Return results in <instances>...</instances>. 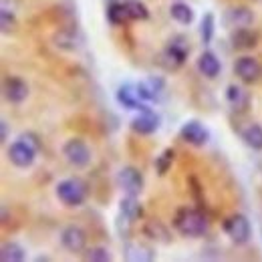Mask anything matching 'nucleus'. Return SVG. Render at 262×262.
<instances>
[{
    "label": "nucleus",
    "instance_id": "obj_18",
    "mask_svg": "<svg viewBox=\"0 0 262 262\" xmlns=\"http://www.w3.org/2000/svg\"><path fill=\"white\" fill-rule=\"evenodd\" d=\"M198 71L206 79H216L220 75V71H222V63L212 51H204L200 55V59H198Z\"/></svg>",
    "mask_w": 262,
    "mask_h": 262
},
{
    "label": "nucleus",
    "instance_id": "obj_13",
    "mask_svg": "<svg viewBox=\"0 0 262 262\" xmlns=\"http://www.w3.org/2000/svg\"><path fill=\"white\" fill-rule=\"evenodd\" d=\"M129 127L137 135H151V133L160 129V115L156 111H151L149 107H145V109L139 111L137 117L131 119Z\"/></svg>",
    "mask_w": 262,
    "mask_h": 262
},
{
    "label": "nucleus",
    "instance_id": "obj_2",
    "mask_svg": "<svg viewBox=\"0 0 262 262\" xmlns=\"http://www.w3.org/2000/svg\"><path fill=\"white\" fill-rule=\"evenodd\" d=\"M55 194H57V198L65 206L77 208V206H83L85 204V200L89 196V186L81 178H67V180H61L57 184Z\"/></svg>",
    "mask_w": 262,
    "mask_h": 262
},
{
    "label": "nucleus",
    "instance_id": "obj_17",
    "mask_svg": "<svg viewBox=\"0 0 262 262\" xmlns=\"http://www.w3.org/2000/svg\"><path fill=\"white\" fill-rule=\"evenodd\" d=\"M230 42H232V47L236 51H250V49L256 47L258 34L254 33L250 27H246V29H234L230 33Z\"/></svg>",
    "mask_w": 262,
    "mask_h": 262
},
{
    "label": "nucleus",
    "instance_id": "obj_14",
    "mask_svg": "<svg viewBox=\"0 0 262 262\" xmlns=\"http://www.w3.org/2000/svg\"><path fill=\"white\" fill-rule=\"evenodd\" d=\"M123 256L129 262H151L156 260V250L145 242H125Z\"/></svg>",
    "mask_w": 262,
    "mask_h": 262
},
{
    "label": "nucleus",
    "instance_id": "obj_9",
    "mask_svg": "<svg viewBox=\"0 0 262 262\" xmlns=\"http://www.w3.org/2000/svg\"><path fill=\"white\" fill-rule=\"evenodd\" d=\"M234 75H236L242 83L252 85V83H256V81L260 79L262 67L254 57L244 55V57H238V59H236V63H234Z\"/></svg>",
    "mask_w": 262,
    "mask_h": 262
},
{
    "label": "nucleus",
    "instance_id": "obj_34",
    "mask_svg": "<svg viewBox=\"0 0 262 262\" xmlns=\"http://www.w3.org/2000/svg\"><path fill=\"white\" fill-rule=\"evenodd\" d=\"M34 260H36V262H47V260H49V256H36Z\"/></svg>",
    "mask_w": 262,
    "mask_h": 262
},
{
    "label": "nucleus",
    "instance_id": "obj_10",
    "mask_svg": "<svg viewBox=\"0 0 262 262\" xmlns=\"http://www.w3.org/2000/svg\"><path fill=\"white\" fill-rule=\"evenodd\" d=\"M222 23H224V27L230 29V31H234V29H246V27H252L254 12L248 6H230L228 10L224 12V16H222Z\"/></svg>",
    "mask_w": 262,
    "mask_h": 262
},
{
    "label": "nucleus",
    "instance_id": "obj_24",
    "mask_svg": "<svg viewBox=\"0 0 262 262\" xmlns=\"http://www.w3.org/2000/svg\"><path fill=\"white\" fill-rule=\"evenodd\" d=\"M127 20H129V14H127L125 4L113 0V2L107 6V23L113 25V27H123Z\"/></svg>",
    "mask_w": 262,
    "mask_h": 262
},
{
    "label": "nucleus",
    "instance_id": "obj_19",
    "mask_svg": "<svg viewBox=\"0 0 262 262\" xmlns=\"http://www.w3.org/2000/svg\"><path fill=\"white\" fill-rule=\"evenodd\" d=\"M53 45H55L57 49H61V51H67V53L75 51V49L79 47L77 29H73V27H63V29H59L57 33L53 34Z\"/></svg>",
    "mask_w": 262,
    "mask_h": 262
},
{
    "label": "nucleus",
    "instance_id": "obj_28",
    "mask_svg": "<svg viewBox=\"0 0 262 262\" xmlns=\"http://www.w3.org/2000/svg\"><path fill=\"white\" fill-rule=\"evenodd\" d=\"M214 31H216V18L212 12H206L202 23H200V36H202V42L204 45H210L212 38H214Z\"/></svg>",
    "mask_w": 262,
    "mask_h": 262
},
{
    "label": "nucleus",
    "instance_id": "obj_21",
    "mask_svg": "<svg viewBox=\"0 0 262 262\" xmlns=\"http://www.w3.org/2000/svg\"><path fill=\"white\" fill-rule=\"evenodd\" d=\"M226 101H228L230 107L234 111L244 113L248 109V105H250V95H248V91H244L238 85H228V89H226Z\"/></svg>",
    "mask_w": 262,
    "mask_h": 262
},
{
    "label": "nucleus",
    "instance_id": "obj_5",
    "mask_svg": "<svg viewBox=\"0 0 262 262\" xmlns=\"http://www.w3.org/2000/svg\"><path fill=\"white\" fill-rule=\"evenodd\" d=\"M63 156L75 167H87L91 164V149L81 137H71L63 145Z\"/></svg>",
    "mask_w": 262,
    "mask_h": 262
},
{
    "label": "nucleus",
    "instance_id": "obj_3",
    "mask_svg": "<svg viewBox=\"0 0 262 262\" xmlns=\"http://www.w3.org/2000/svg\"><path fill=\"white\" fill-rule=\"evenodd\" d=\"M190 55V45H188V38L184 34H176L169 38V42L165 45V49L160 55V65L167 69V71H176L186 63Z\"/></svg>",
    "mask_w": 262,
    "mask_h": 262
},
{
    "label": "nucleus",
    "instance_id": "obj_7",
    "mask_svg": "<svg viewBox=\"0 0 262 262\" xmlns=\"http://www.w3.org/2000/svg\"><path fill=\"white\" fill-rule=\"evenodd\" d=\"M36 149H34L33 145H29L27 141H23L20 137L14 141V143H10V147H8V151H6V156H8V160H10V164L16 165V167H31L34 164V160H36Z\"/></svg>",
    "mask_w": 262,
    "mask_h": 262
},
{
    "label": "nucleus",
    "instance_id": "obj_6",
    "mask_svg": "<svg viewBox=\"0 0 262 262\" xmlns=\"http://www.w3.org/2000/svg\"><path fill=\"white\" fill-rule=\"evenodd\" d=\"M117 184L119 188L129 194V196H139L143 192V173L133 167V165H123L119 171H117Z\"/></svg>",
    "mask_w": 262,
    "mask_h": 262
},
{
    "label": "nucleus",
    "instance_id": "obj_31",
    "mask_svg": "<svg viewBox=\"0 0 262 262\" xmlns=\"http://www.w3.org/2000/svg\"><path fill=\"white\" fill-rule=\"evenodd\" d=\"M0 27H2V33L4 34L14 31V27H16V16H14L12 10H8V8H2V10H0Z\"/></svg>",
    "mask_w": 262,
    "mask_h": 262
},
{
    "label": "nucleus",
    "instance_id": "obj_8",
    "mask_svg": "<svg viewBox=\"0 0 262 262\" xmlns=\"http://www.w3.org/2000/svg\"><path fill=\"white\" fill-rule=\"evenodd\" d=\"M61 246L73 254H83L87 248V232L77 224H69L61 232Z\"/></svg>",
    "mask_w": 262,
    "mask_h": 262
},
{
    "label": "nucleus",
    "instance_id": "obj_26",
    "mask_svg": "<svg viewBox=\"0 0 262 262\" xmlns=\"http://www.w3.org/2000/svg\"><path fill=\"white\" fill-rule=\"evenodd\" d=\"M242 139L248 147L256 149V151H262V125L258 123H250L246 129L242 131Z\"/></svg>",
    "mask_w": 262,
    "mask_h": 262
},
{
    "label": "nucleus",
    "instance_id": "obj_29",
    "mask_svg": "<svg viewBox=\"0 0 262 262\" xmlns=\"http://www.w3.org/2000/svg\"><path fill=\"white\" fill-rule=\"evenodd\" d=\"M173 158H176V154H173V149H171V147L164 149V151H162V154L156 158V162H154V165H156V171H158L160 176H165V173L169 171L171 164H173Z\"/></svg>",
    "mask_w": 262,
    "mask_h": 262
},
{
    "label": "nucleus",
    "instance_id": "obj_4",
    "mask_svg": "<svg viewBox=\"0 0 262 262\" xmlns=\"http://www.w3.org/2000/svg\"><path fill=\"white\" fill-rule=\"evenodd\" d=\"M222 230L234 244H246L252 236V224L244 214H232L222 222Z\"/></svg>",
    "mask_w": 262,
    "mask_h": 262
},
{
    "label": "nucleus",
    "instance_id": "obj_1",
    "mask_svg": "<svg viewBox=\"0 0 262 262\" xmlns=\"http://www.w3.org/2000/svg\"><path fill=\"white\" fill-rule=\"evenodd\" d=\"M173 228L186 238H200L208 230V218L200 208H180L173 216Z\"/></svg>",
    "mask_w": 262,
    "mask_h": 262
},
{
    "label": "nucleus",
    "instance_id": "obj_22",
    "mask_svg": "<svg viewBox=\"0 0 262 262\" xmlns=\"http://www.w3.org/2000/svg\"><path fill=\"white\" fill-rule=\"evenodd\" d=\"M119 214L125 216L131 222H137V220L143 218V206L137 200V196H129L127 194L125 198H121V202H119Z\"/></svg>",
    "mask_w": 262,
    "mask_h": 262
},
{
    "label": "nucleus",
    "instance_id": "obj_20",
    "mask_svg": "<svg viewBox=\"0 0 262 262\" xmlns=\"http://www.w3.org/2000/svg\"><path fill=\"white\" fill-rule=\"evenodd\" d=\"M143 236L145 238H149V240H154V242H160V244H169V240H171V236H169V230L165 226L162 220H147L145 224H143Z\"/></svg>",
    "mask_w": 262,
    "mask_h": 262
},
{
    "label": "nucleus",
    "instance_id": "obj_32",
    "mask_svg": "<svg viewBox=\"0 0 262 262\" xmlns=\"http://www.w3.org/2000/svg\"><path fill=\"white\" fill-rule=\"evenodd\" d=\"M20 139L27 141L29 145H33L36 151H40V147H42V141H40V137H38L34 131H25V133H20Z\"/></svg>",
    "mask_w": 262,
    "mask_h": 262
},
{
    "label": "nucleus",
    "instance_id": "obj_27",
    "mask_svg": "<svg viewBox=\"0 0 262 262\" xmlns=\"http://www.w3.org/2000/svg\"><path fill=\"white\" fill-rule=\"evenodd\" d=\"M129 14V20H147L149 18V10L141 0H125L123 2Z\"/></svg>",
    "mask_w": 262,
    "mask_h": 262
},
{
    "label": "nucleus",
    "instance_id": "obj_12",
    "mask_svg": "<svg viewBox=\"0 0 262 262\" xmlns=\"http://www.w3.org/2000/svg\"><path fill=\"white\" fill-rule=\"evenodd\" d=\"M180 137H182L186 143L194 145V147H202V145L208 143L210 131H208V127H206L204 123H200L198 119H188V121L182 125V129H180Z\"/></svg>",
    "mask_w": 262,
    "mask_h": 262
},
{
    "label": "nucleus",
    "instance_id": "obj_15",
    "mask_svg": "<svg viewBox=\"0 0 262 262\" xmlns=\"http://www.w3.org/2000/svg\"><path fill=\"white\" fill-rule=\"evenodd\" d=\"M135 89H137V95L141 101H154L165 89V81L162 77H147V79L139 81L135 85Z\"/></svg>",
    "mask_w": 262,
    "mask_h": 262
},
{
    "label": "nucleus",
    "instance_id": "obj_16",
    "mask_svg": "<svg viewBox=\"0 0 262 262\" xmlns=\"http://www.w3.org/2000/svg\"><path fill=\"white\" fill-rule=\"evenodd\" d=\"M115 99H117V103H119L121 107H125V109L141 111V109H145V107H147V105H143V101H141L139 95H137L135 85H131V83L121 85V87L117 89V93H115Z\"/></svg>",
    "mask_w": 262,
    "mask_h": 262
},
{
    "label": "nucleus",
    "instance_id": "obj_33",
    "mask_svg": "<svg viewBox=\"0 0 262 262\" xmlns=\"http://www.w3.org/2000/svg\"><path fill=\"white\" fill-rule=\"evenodd\" d=\"M8 139V121L2 119L0 121V141H6Z\"/></svg>",
    "mask_w": 262,
    "mask_h": 262
},
{
    "label": "nucleus",
    "instance_id": "obj_11",
    "mask_svg": "<svg viewBox=\"0 0 262 262\" xmlns=\"http://www.w3.org/2000/svg\"><path fill=\"white\" fill-rule=\"evenodd\" d=\"M2 95H4V99H6L8 103L20 105L25 99L29 97V85H27L25 79L10 75V77H6V79L2 81Z\"/></svg>",
    "mask_w": 262,
    "mask_h": 262
},
{
    "label": "nucleus",
    "instance_id": "obj_30",
    "mask_svg": "<svg viewBox=\"0 0 262 262\" xmlns=\"http://www.w3.org/2000/svg\"><path fill=\"white\" fill-rule=\"evenodd\" d=\"M83 258L87 262H109L111 260V254L103 246H91V248L83 250Z\"/></svg>",
    "mask_w": 262,
    "mask_h": 262
},
{
    "label": "nucleus",
    "instance_id": "obj_23",
    "mask_svg": "<svg viewBox=\"0 0 262 262\" xmlns=\"http://www.w3.org/2000/svg\"><path fill=\"white\" fill-rule=\"evenodd\" d=\"M27 258V250L18 242H4L0 246V260L2 262H23Z\"/></svg>",
    "mask_w": 262,
    "mask_h": 262
},
{
    "label": "nucleus",
    "instance_id": "obj_25",
    "mask_svg": "<svg viewBox=\"0 0 262 262\" xmlns=\"http://www.w3.org/2000/svg\"><path fill=\"white\" fill-rule=\"evenodd\" d=\"M169 16H171L176 23H180V25H190V23L194 20V10H192L190 4L178 0V2H173V4L169 6Z\"/></svg>",
    "mask_w": 262,
    "mask_h": 262
}]
</instances>
